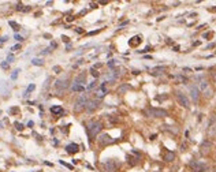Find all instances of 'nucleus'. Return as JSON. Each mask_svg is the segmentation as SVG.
<instances>
[{"instance_id": "obj_1", "label": "nucleus", "mask_w": 216, "mask_h": 172, "mask_svg": "<svg viewBox=\"0 0 216 172\" xmlns=\"http://www.w3.org/2000/svg\"><path fill=\"white\" fill-rule=\"evenodd\" d=\"M101 128H103V124H101V122H98V120H92V122L88 123L86 130H88V134H89V137H90V141H92V138H95V137L100 133Z\"/></svg>"}, {"instance_id": "obj_2", "label": "nucleus", "mask_w": 216, "mask_h": 172, "mask_svg": "<svg viewBox=\"0 0 216 172\" xmlns=\"http://www.w3.org/2000/svg\"><path fill=\"white\" fill-rule=\"evenodd\" d=\"M144 113L148 116H152V118H166V116H168L167 111L160 109V108H151V109L145 111Z\"/></svg>"}, {"instance_id": "obj_3", "label": "nucleus", "mask_w": 216, "mask_h": 172, "mask_svg": "<svg viewBox=\"0 0 216 172\" xmlns=\"http://www.w3.org/2000/svg\"><path fill=\"white\" fill-rule=\"evenodd\" d=\"M190 168L193 169L194 172H204L207 169V165L201 161H197V160H193L190 161Z\"/></svg>"}, {"instance_id": "obj_4", "label": "nucleus", "mask_w": 216, "mask_h": 172, "mask_svg": "<svg viewBox=\"0 0 216 172\" xmlns=\"http://www.w3.org/2000/svg\"><path fill=\"white\" fill-rule=\"evenodd\" d=\"M55 86H56V89L59 90V92H63V90L67 89V86H68V78L64 77V78H59V79L55 82Z\"/></svg>"}, {"instance_id": "obj_5", "label": "nucleus", "mask_w": 216, "mask_h": 172, "mask_svg": "<svg viewBox=\"0 0 216 172\" xmlns=\"http://www.w3.org/2000/svg\"><path fill=\"white\" fill-rule=\"evenodd\" d=\"M177 98H178V101H179V104H181L182 107H185V108H189L190 107L189 98H187L186 94H183L182 92H177Z\"/></svg>"}, {"instance_id": "obj_6", "label": "nucleus", "mask_w": 216, "mask_h": 172, "mask_svg": "<svg viewBox=\"0 0 216 172\" xmlns=\"http://www.w3.org/2000/svg\"><path fill=\"white\" fill-rule=\"evenodd\" d=\"M198 96H200V90L198 87L196 85H192L190 86V97H192L193 101H197L198 100Z\"/></svg>"}, {"instance_id": "obj_7", "label": "nucleus", "mask_w": 216, "mask_h": 172, "mask_svg": "<svg viewBox=\"0 0 216 172\" xmlns=\"http://www.w3.org/2000/svg\"><path fill=\"white\" fill-rule=\"evenodd\" d=\"M98 142H100V145L105 146V145H110V143H112V142H114V139L111 138L110 135H107V134H103V135L100 137Z\"/></svg>"}, {"instance_id": "obj_8", "label": "nucleus", "mask_w": 216, "mask_h": 172, "mask_svg": "<svg viewBox=\"0 0 216 172\" xmlns=\"http://www.w3.org/2000/svg\"><path fill=\"white\" fill-rule=\"evenodd\" d=\"M78 150H79V146H78L77 143H70V145L66 146V152H67V153H70V154L77 153Z\"/></svg>"}, {"instance_id": "obj_9", "label": "nucleus", "mask_w": 216, "mask_h": 172, "mask_svg": "<svg viewBox=\"0 0 216 172\" xmlns=\"http://www.w3.org/2000/svg\"><path fill=\"white\" fill-rule=\"evenodd\" d=\"M98 107V101L97 100H93V101H89L88 104H86V109L89 111V112H92V111H95L96 108Z\"/></svg>"}, {"instance_id": "obj_10", "label": "nucleus", "mask_w": 216, "mask_h": 172, "mask_svg": "<svg viewBox=\"0 0 216 172\" xmlns=\"http://www.w3.org/2000/svg\"><path fill=\"white\" fill-rule=\"evenodd\" d=\"M71 90L73 92H83L85 90V86H82V85H79V83H73L71 85Z\"/></svg>"}, {"instance_id": "obj_11", "label": "nucleus", "mask_w": 216, "mask_h": 172, "mask_svg": "<svg viewBox=\"0 0 216 172\" xmlns=\"http://www.w3.org/2000/svg\"><path fill=\"white\" fill-rule=\"evenodd\" d=\"M164 160L166 161H174L175 160V153L174 152H166V154H164Z\"/></svg>"}, {"instance_id": "obj_12", "label": "nucleus", "mask_w": 216, "mask_h": 172, "mask_svg": "<svg viewBox=\"0 0 216 172\" xmlns=\"http://www.w3.org/2000/svg\"><path fill=\"white\" fill-rule=\"evenodd\" d=\"M141 41H142V40H141V37H139V36H137V37H133V38H131L130 41H129V44H130L131 47H137L138 44H141Z\"/></svg>"}, {"instance_id": "obj_13", "label": "nucleus", "mask_w": 216, "mask_h": 172, "mask_svg": "<svg viewBox=\"0 0 216 172\" xmlns=\"http://www.w3.org/2000/svg\"><path fill=\"white\" fill-rule=\"evenodd\" d=\"M85 81H86V75L85 74H79L77 78H75V81H74V83H79V85H82L83 86V83H85Z\"/></svg>"}, {"instance_id": "obj_14", "label": "nucleus", "mask_w": 216, "mask_h": 172, "mask_svg": "<svg viewBox=\"0 0 216 172\" xmlns=\"http://www.w3.org/2000/svg\"><path fill=\"white\" fill-rule=\"evenodd\" d=\"M166 71V67H156L152 70V75H160Z\"/></svg>"}, {"instance_id": "obj_15", "label": "nucleus", "mask_w": 216, "mask_h": 172, "mask_svg": "<svg viewBox=\"0 0 216 172\" xmlns=\"http://www.w3.org/2000/svg\"><path fill=\"white\" fill-rule=\"evenodd\" d=\"M34 89H36V86L33 85V83H30V85L27 86V89L25 90V93H23V97H27V96H29V94H30V93H32V92H33V90H34Z\"/></svg>"}, {"instance_id": "obj_16", "label": "nucleus", "mask_w": 216, "mask_h": 172, "mask_svg": "<svg viewBox=\"0 0 216 172\" xmlns=\"http://www.w3.org/2000/svg\"><path fill=\"white\" fill-rule=\"evenodd\" d=\"M51 112L59 115V113H63V108H62V107H58V105H55V107L51 108Z\"/></svg>"}, {"instance_id": "obj_17", "label": "nucleus", "mask_w": 216, "mask_h": 172, "mask_svg": "<svg viewBox=\"0 0 216 172\" xmlns=\"http://www.w3.org/2000/svg\"><path fill=\"white\" fill-rule=\"evenodd\" d=\"M208 87V82L207 81H202V82L198 83V90H205Z\"/></svg>"}, {"instance_id": "obj_18", "label": "nucleus", "mask_w": 216, "mask_h": 172, "mask_svg": "<svg viewBox=\"0 0 216 172\" xmlns=\"http://www.w3.org/2000/svg\"><path fill=\"white\" fill-rule=\"evenodd\" d=\"M8 23H10V26H11V27H12V29H14V30H15V32H18V30L21 29V27H19V25H18V23H15V22H14V21H10V22H8Z\"/></svg>"}, {"instance_id": "obj_19", "label": "nucleus", "mask_w": 216, "mask_h": 172, "mask_svg": "<svg viewBox=\"0 0 216 172\" xmlns=\"http://www.w3.org/2000/svg\"><path fill=\"white\" fill-rule=\"evenodd\" d=\"M42 59H33L32 60V64H34V66H42Z\"/></svg>"}, {"instance_id": "obj_20", "label": "nucleus", "mask_w": 216, "mask_h": 172, "mask_svg": "<svg viewBox=\"0 0 216 172\" xmlns=\"http://www.w3.org/2000/svg\"><path fill=\"white\" fill-rule=\"evenodd\" d=\"M18 72H21V70H19V68H17L15 71H12V74H11V79H17V77H18Z\"/></svg>"}, {"instance_id": "obj_21", "label": "nucleus", "mask_w": 216, "mask_h": 172, "mask_svg": "<svg viewBox=\"0 0 216 172\" xmlns=\"http://www.w3.org/2000/svg\"><path fill=\"white\" fill-rule=\"evenodd\" d=\"M96 83H97V82H96V81H93V82H90V83H89V85H88V90H92V89H95V87H96Z\"/></svg>"}, {"instance_id": "obj_22", "label": "nucleus", "mask_w": 216, "mask_h": 172, "mask_svg": "<svg viewBox=\"0 0 216 172\" xmlns=\"http://www.w3.org/2000/svg\"><path fill=\"white\" fill-rule=\"evenodd\" d=\"M129 89H130V86H129V85H126V86H120V87H119V93L126 92V90H129Z\"/></svg>"}, {"instance_id": "obj_23", "label": "nucleus", "mask_w": 216, "mask_h": 172, "mask_svg": "<svg viewBox=\"0 0 216 172\" xmlns=\"http://www.w3.org/2000/svg\"><path fill=\"white\" fill-rule=\"evenodd\" d=\"M15 127H17V130H19V131L23 130V124H21V123H18V122H15Z\"/></svg>"}, {"instance_id": "obj_24", "label": "nucleus", "mask_w": 216, "mask_h": 172, "mask_svg": "<svg viewBox=\"0 0 216 172\" xmlns=\"http://www.w3.org/2000/svg\"><path fill=\"white\" fill-rule=\"evenodd\" d=\"M90 72H92V75H93L95 78H97V77H98V71H96L95 68H90Z\"/></svg>"}, {"instance_id": "obj_25", "label": "nucleus", "mask_w": 216, "mask_h": 172, "mask_svg": "<svg viewBox=\"0 0 216 172\" xmlns=\"http://www.w3.org/2000/svg\"><path fill=\"white\" fill-rule=\"evenodd\" d=\"M151 51V47H146V48H144L142 51H138L139 53H146V52H149Z\"/></svg>"}, {"instance_id": "obj_26", "label": "nucleus", "mask_w": 216, "mask_h": 172, "mask_svg": "<svg viewBox=\"0 0 216 172\" xmlns=\"http://www.w3.org/2000/svg\"><path fill=\"white\" fill-rule=\"evenodd\" d=\"M115 62H116V60H110V62H108V67H110V68L115 67Z\"/></svg>"}, {"instance_id": "obj_27", "label": "nucleus", "mask_w": 216, "mask_h": 172, "mask_svg": "<svg viewBox=\"0 0 216 172\" xmlns=\"http://www.w3.org/2000/svg\"><path fill=\"white\" fill-rule=\"evenodd\" d=\"M18 49H21V44H17V45H14V47L11 48L12 52H14V51H18Z\"/></svg>"}, {"instance_id": "obj_28", "label": "nucleus", "mask_w": 216, "mask_h": 172, "mask_svg": "<svg viewBox=\"0 0 216 172\" xmlns=\"http://www.w3.org/2000/svg\"><path fill=\"white\" fill-rule=\"evenodd\" d=\"M59 163H60V164H63V165H66V167H67V168H70V169H73V165H70V164H67V163H64V161H62V160H60V161H59Z\"/></svg>"}, {"instance_id": "obj_29", "label": "nucleus", "mask_w": 216, "mask_h": 172, "mask_svg": "<svg viewBox=\"0 0 216 172\" xmlns=\"http://www.w3.org/2000/svg\"><path fill=\"white\" fill-rule=\"evenodd\" d=\"M12 60H14V56H12V55H8V56H7V63L12 62Z\"/></svg>"}, {"instance_id": "obj_30", "label": "nucleus", "mask_w": 216, "mask_h": 172, "mask_svg": "<svg viewBox=\"0 0 216 172\" xmlns=\"http://www.w3.org/2000/svg\"><path fill=\"white\" fill-rule=\"evenodd\" d=\"M15 40H18V41H23L22 36H19V34H15Z\"/></svg>"}, {"instance_id": "obj_31", "label": "nucleus", "mask_w": 216, "mask_h": 172, "mask_svg": "<svg viewBox=\"0 0 216 172\" xmlns=\"http://www.w3.org/2000/svg\"><path fill=\"white\" fill-rule=\"evenodd\" d=\"M7 40H8V36H4V37H1V38H0V41H1V42H6Z\"/></svg>"}, {"instance_id": "obj_32", "label": "nucleus", "mask_w": 216, "mask_h": 172, "mask_svg": "<svg viewBox=\"0 0 216 172\" xmlns=\"http://www.w3.org/2000/svg\"><path fill=\"white\" fill-rule=\"evenodd\" d=\"M1 67H3V68H8V63L3 62V63H1Z\"/></svg>"}, {"instance_id": "obj_33", "label": "nucleus", "mask_w": 216, "mask_h": 172, "mask_svg": "<svg viewBox=\"0 0 216 172\" xmlns=\"http://www.w3.org/2000/svg\"><path fill=\"white\" fill-rule=\"evenodd\" d=\"M62 40H63L64 42H68V41H70V40H68V37H66V36H62Z\"/></svg>"}, {"instance_id": "obj_34", "label": "nucleus", "mask_w": 216, "mask_h": 172, "mask_svg": "<svg viewBox=\"0 0 216 172\" xmlns=\"http://www.w3.org/2000/svg\"><path fill=\"white\" fill-rule=\"evenodd\" d=\"M179 49H181V48L178 47V45H175V47H174V51H175V52H179Z\"/></svg>"}, {"instance_id": "obj_35", "label": "nucleus", "mask_w": 216, "mask_h": 172, "mask_svg": "<svg viewBox=\"0 0 216 172\" xmlns=\"http://www.w3.org/2000/svg\"><path fill=\"white\" fill-rule=\"evenodd\" d=\"M75 32H77V33H82V32H83V30H82V29H81V27H77V29H75Z\"/></svg>"}, {"instance_id": "obj_36", "label": "nucleus", "mask_w": 216, "mask_h": 172, "mask_svg": "<svg viewBox=\"0 0 216 172\" xmlns=\"http://www.w3.org/2000/svg\"><path fill=\"white\" fill-rule=\"evenodd\" d=\"M133 74L134 75H138L139 74V70H133Z\"/></svg>"}, {"instance_id": "obj_37", "label": "nucleus", "mask_w": 216, "mask_h": 172, "mask_svg": "<svg viewBox=\"0 0 216 172\" xmlns=\"http://www.w3.org/2000/svg\"><path fill=\"white\" fill-rule=\"evenodd\" d=\"M211 36H212L211 33H205V34H204V37H205V38H208V37H211Z\"/></svg>"}, {"instance_id": "obj_38", "label": "nucleus", "mask_w": 216, "mask_h": 172, "mask_svg": "<svg viewBox=\"0 0 216 172\" xmlns=\"http://www.w3.org/2000/svg\"><path fill=\"white\" fill-rule=\"evenodd\" d=\"M53 71H56V72H59V71H60V67H53Z\"/></svg>"}, {"instance_id": "obj_39", "label": "nucleus", "mask_w": 216, "mask_h": 172, "mask_svg": "<svg viewBox=\"0 0 216 172\" xmlns=\"http://www.w3.org/2000/svg\"><path fill=\"white\" fill-rule=\"evenodd\" d=\"M73 19H74V17H68V18H67V21H68V22H71Z\"/></svg>"}, {"instance_id": "obj_40", "label": "nucleus", "mask_w": 216, "mask_h": 172, "mask_svg": "<svg viewBox=\"0 0 216 172\" xmlns=\"http://www.w3.org/2000/svg\"><path fill=\"white\" fill-rule=\"evenodd\" d=\"M33 124H34V123H33V122H32V120H30V122H29V123H27V126H29V127H32V126H33Z\"/></svg>"}, {"instance_id": "obj_41", "label": "nucleus", "mask_w": 216, "mask_h": 172, "mask_svg": "<svg viewBox=\"0 0 216 172\" xmlns=\"http://www.w3.org/2000/svg\"><path fill=\"white\" fill-rule=\"evenodd\" d=\"M213 47H215V44H209V45H208L207 48H209V49H211V48H213Z\"/></svg>"}, {"instance_id": "obj_42", "label": "nucleus", "mask_w": 216, "mask_h": 172, "mask_svg": "<svg viewBox=\"0 0 216 172\" xmlns=\"http://www.w3.org/2000/svg\"><path fill=\"white\" fill-rule=\"evenodd\" d=\"M0 116H1V111H0Z\"/></svg>"}]
</instances>
